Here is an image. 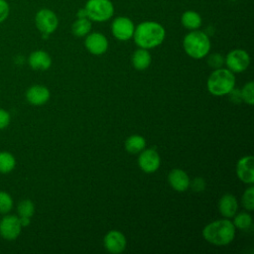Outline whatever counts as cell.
<instances>
[{
	"instance_id": "1",
	"label": "cell",
	"mask_w": 254,
	"mask_h": 254,
	"mask_svg": "<svg viewBox=\"0 0 254 254\" xmlns=\"http://www.w3.org/2000/svg\"><path fill=\"white\" fill-rule=\"evenodd\" d=\"M165 36L166 31L161 24L154 21H145L135 28L132 38L139 48L148 50L161 45Z\"/></svg>"
},
{
	"instance_id": "2",
	"label": "cell",
	"mask_w": 254,
	"mask_h": 254,
	"mask_svg": "<svg viewBox=\"0 0 254 254\" xmlns=\"http://www.w3.org/2000/svg\"><path fill=\"white\" fill-rule=\"evenodd\" d=\"M203 238L216 246L229 244L235 236V226L228 219H219L208 223L202 230Z\"/></svg>"
},
{
	"instance_id": "3",
	"label": "cell",
	"mask_w": 254,
	"mask_h": 254,
	"mask_svg": "<svg viewBox=\"0 0 254 254\" xmlns=\"http://www.w3.org/2000/svg\"><path fill=\"white\" fill-rule=\"evenodd\" d=\"M183 47L185 52L190 58L202 59L210 50V41L206 33L198 30H192L185 36Z\"/></svg>"
},
{
	"instance_id": "4",
	"label": "cell",
	"mask_w": 254,
	"mask_h": 254,
	"mask_svg": "<svg viewBox=\"0 0 254 254\" xmlns=\"http://www.w3.org/2000/svg\"><path fill=\"white\" fill-rule=\"evenodd\" d=\"M208 91L215 96L228 94L235 86V76L228 68H216L208 77Z\"/></svg>"
},
{
	"instance_id": "5",
	"label": "cell",
	"mask_w": 254,
	"mask_h": 254,
	"mask_svg": "<svg viewBox=\"0 0 254 254\" xmlns=\"http://www.w3.org/2000/svg\"><path fill=\"white\" fill-rule=\"evenodd\" d=\"M84 9L87 18L95 22H105L114 13V7L110 0H88Z\"/></svg>"
},
{
	"instance_id": "6",
	"label": "cell",
	"mask_w": 254,
	"mask_h": 254,
	"mask_svg": "<svg viewBox=\"0 0 254 254\" xmlns=\"http://www.w3.org/2000/svg\"><path fill=\"white\" fill-rule=\"evenodd\" d=\"M35 23L38 30L43 34V38H48L50 34L56 31L59 25L57 15L50 9H41L37 12Z\"/></svg>"
},
{
	"instance_id": "7",
	"label": "cell",
	"mask_w": 254,
	"mask_h": 254,
	"mask_svg": "<svg viewBox=\"0 0 254 254\" xmlns=\"http://www.w3.org/2000/svg\"><path fill=\"white\" fill-rule=\"evenodd\" d=\"M227 67L232 72H242L250 64V57L244 50L236 49L229 52L224 60Z\"/></svg>"
},
{
	"instance_id": "8",
	"label": "cell",
	"mask_w": 254,
	"mask_h": 254,
	"mask_svg": "<svg viewBox=\"0 0 254 254\" xmlns=\"http://www.w3.org/2000/svg\"><path fill=\"white\" fill-rule=\"evenodd\" d=\"M135 26L127 17H117L113 20L111 31L113 36L120 41H127L133 37Z\"/></svg>"
},
{
	"instance_id": "9",
	"label": "cell",
	"mask_w": 254,
	"mask_h": 254,
	"mask_svg": "<svg viewBox=\"0 0 254 254\" xmlns=\"http://www.w3.org/2000/svg\"><path fill=\"white\" fill-rule=\"evenodd\" d=\"M21 223L16 215H6L0 221V234L7 240L16 239L21 233Z\"/></svg>"
},
{
	"instance_id": "10",
	"label": "cell",
	"mask_w": 254,
	"mask_h": 254,
	"mask_svg": "<svg viewBox=\"0 0 254 254\" xmlns=\"http://www.w3.org/2000/svg\"><path fill=\"white\" fill-rule=\"evenodd\" d=\"M84 46L90 54L99 56L107 51L108 41L103 34L94 32L91 34H87L84 40Z\"/></svg>"
},
{
	"instance_id": "11",
	"label": "cell",
	"mask_w": 254,
	"mask_h": 254,
	"mask_svg": "<svg viewBox=\"0 0 254 254\" xmlns=\"http://www.w3.org/2000/svg\"><path fill=\"white\" fill-rule=\"evenodd\" d=\"M138 164L140 169L145 173L156 172L161 164V159L159 154L154 149H147L141 152Z\"/></svg>"
},
{
	"instance_id": "12",
	"label": "cell",
	"mask_w": 254,
	"mask_h": 254,
	"mask_svg": "<svg viewBox=\"0 0 254 254\" xmlns=\"http://www.w3.org/2000/svg\"><path fill=\"white\" fill-rule=\"evenodd\" d=\"M236 175L240 181L252 185L254 183V158L253 156L242 157L236 165Z\"/></svg>"
},
{
	"instance_id": "13",
	"label": "cell",
	"mask_w": 254,
	"mask_h": 254,
	"mask_svg": "<svg viewBox=\"0 0 254 254\" xmlns=\"http://www.w3.org/2000/svg\"><path fill=\"white\" fill-rule=\"evenodd\" d=\"M106 250L112 254H119L126 248V238L118 230L109 231L103 239Z\"/></svg>"
},
{
	"instance_id": "14",
	"label": "cell",
	"mask_w": 254,
	"mask_h": 254,
	"mask_svg": "<svg viewBox=\"0 0 254 254\" xmlns=\"http://www.w3.org/2000/svg\"><path fill=\"white\" fill-rule=\"evenodd\" d=\"M26 97L32 105H43L50 99V90L44 85L36 84L28 89Z\"/></svg>"
},
{
	"instance_id": "15",
	"label": "cell",
	"mask_w": 254,
	"mask_h": 254,
	"mask_svg": "<svg viewBox=\"0 0 254 254\" xmlns=\"http://www.w3.org/2000/svg\"><path fill=\"white\" fill-rule=\"evenodd\" d=\"M168 181L177 191H185L190 187V178L187 173L180 169H174L169 173Z\"/></svg>"
},
{
	"instance_id": "16",
	"label": "cell",
	"mask_w": 254,
	"mask_h": 254,
	"mask_svg": "<svg viewBox=\"0 0 254 254\" xmlns=\"http://www.w3.org/2000/svg\"><path fill=\"white\" fill-rule=\"evenodd\" d=\"M238 208V203L236 197L230 193L221 196L218 202V209L221 215L226 218H230L236 214Z\"/></svg>"
},
{
	"instance_id": "17",
	"label": "cell",
	"mask_w": 254,
	"mask_h": 254,
	"mask_svg": "<svg viewBox=\"0 0 254 254\" xmlns=\"http://www.w3.org/2000/svg\"><path fill=\"white\" fill-rule=\"evenodd\" d=\"M29 64L34 69L46 70L51 66L52 59L48 53L44 51H36L30 55Z\"/></svg>"
},
{
	"instance_id": "18",
	"label": "cell",
	"mask_w": 254,
	"mask_h": 254,
	"mask_svg": "<svg viewBox=\"0 0 254 254\" xmlns=\"http://www.w3.org/2000/svg\"><path fill=\"white\" fill-rule=\"evenodd\" d=\"M151 64V56L147 49L140 48L133 53L132 64L136 69H146Z\"/></svg>"
},
{
	"instance_id": "19",
	"label": "cell",
	"mask_w": 254,
	"mask_h": 254,
	"mask_svg": "<svg viewBox=\"0 0 254 254\" xmlns=\"http://www.w3.org/2000/svg\"><path fill=\"white\" fill-rule=\"evenodd\" d=\"M182 24L186 29H189L190 31L192 30H197L202 23L201 17L198 13L192 10H188L186 11L181 18Z\"/></svg>"
},
{
	"instance_id": "20",
	"label": "cell",
	"mask_w": 254,
	"mask_h": 254,
	"mask_svg": "<svg viewBox=\"0 0 254 254\" xmlns=\"http://www.w3.org/2000/svg\"><path fill=\"white\" fill-rule=\"evenodd\" d=\"M146 141L140 135H131L125 141V149L130 154H137L145 149Z\"/></svg>"
},
{
	"instance_id": "21",
	"label": "cell",
	"mask_w": 254,
	"mask_h": 254,
	"mask_svg": "<svg viewBox=\"0 0 254 254\" xmlns=\"http://www.w3.org/2000/svg\"><path fill=\"white\" fill-rule=\"evenodd\" d=\"M91 30V22L88 18H77L72 26L71 31L76 37H84Z\"/></svg>"
},
{
	"instance_id": "22",
	"label": "cell",
	"mask_w": 254,
	"mask_h": 254,
	"mask_svg": "<svg viewBox=\"0 0 254 254\" xmlns=\"http://www.w3.org/2000/svg\"><path fill=\"white\" fill-rule=\"evenodd\" d=\"M16 165L15 158L8 152H0V173L6 174L11 172Z\"/></svg>"
},
{
	"instance_id": "23",
	"label": "cell",
	"mask_w": 254,
	"mask_h": 254,
	"mask_svg": "<svg viewBox=\"0 0 254 254\" xmlns=\"http://www.w3.org/2000/svg\"><path fill=\"white\" fill-rule=\"evenodd\" d=\"M233 224L235 227H238L239 229H242V230H246L248 229L251 224H252V217L249 213H246V212H241L239 214H237L235 217H234V221H233Z\"/></svg>"
},
{
	"instance_id": "24",
	"label": "cell",
	"mask_w": 254,
	"mask_h": 254,
	"mask_svg": "<svg viewBox=\"0 0 254 254\" xmlns=\"http://www.w3.org/2000/svg\"><path fill=\"white\" fill-rule=\"evenodd\" d=\"M35 212L34 203L30 199L22 200L18 205V213L20 217H32Z\"/></svg>"
},
{
	"instance_id": "25",
	"label": "cell",
	"mask_w": 254,
	"mask_h": 254,
	"mask_svg": "<svg viewBox=\"0 0 254 254\" xmlns=\"http://www.w3.org/2000/svg\"><path fill=\"white\" fill-rule=\"evenodd\" d=\"M242 101L246 102L249 105H253L254 103V83L253 81H249L246 83L243 88L240 90Z\"/></svg>"
},
{
	"instance_id": "26",
	"label": "cell",
	"mask_w": 254,
	"mask_h": 254,
	"mask_svg": "<svg viewBox=\"0 0 254 254\" xmlns=\"http://www.w3.org/2000/svg\"><path fill=\"white\" fill-rule=\"evenodd\" d=\"M242 205L247 210L254 209V188L251 186L248 188L242 195Z\"/></svg>"
},
{
	"instance_id": "27",
	"label": "cell",
	"mask_w": 254,
	"mask_h": 254,
	"mask_svg": "<svg viewBox=\"0 0 254 254\" xmlns=\"http://www.w3.org/2000/svg\"><path fill=\"white\" fill-rule=\"evenodd\" d=\"M13 206V200L11 196L5 192L0 191V213H7Z\"/></svg>"
},
{
	"instance_id": "28",
	"label": "cell",
	"mask_w": 254,
	"mask_h": 254,
	"mask_svg": "<svg viewBox=\"0 0 254 254\" xmlns=\"http://www.w3.org/2000/svg\"><path fill=\"white\" fill-rule=\"evenodd\" d=\"M207 64L210 67H213L215 69L220 68L224 64V59L220 54L214 53V54H211V55L208 56Z\"/></svg>"
},
{
	"instance_id": "29",
	"label": "cell",
	"mask_w": 254,
	"mask_h": 254,
	"mask_svg": "<svg viewBox=\"0 0 254 254\" xmlns=\"http://www.w3.org/2000/svg\"><path fill=\"white\" fill-rule=\"evenodd\" d=\"M190 186L191 187L193 191L200 192L205 188V182H204V180L202 178H195L194 180L190 182Z\"/></svg>"
},
{
	"instance_id": "30",
	"label": "cell",
	"mask_w": 254,
	"mask_h": 254,
	"mask_svg": "<svg viewBox=\"0 0 254 254\" xmlns=\"http://www.w3.org/2000/svg\"><path fill=\"white\" fill-rule=\"evenodd\" d=\"M10 123V114L4 110L0 108V129H4L6 128Z\"/></svg>"
},
{
	"instance_id": "31",
	"label": "cell",
	"mask_w": 254,
	"mask_h": 254,
	"mask_svg": "<svg viewBox=\"0 0 254 254\" xmlns=\"http://www.w3.org/2000/svg\"><path fill=\"white\" fill-rule=\"evenodd\" d=\"M9 14V6L6 1L0 0V23L3 22Z\"/></svg>"
},
{
	"instance_id": "32",
	"label": "cell",
	"mask_w": 254,
	"mask_h": 254,
	"mask_svg": "<svg viewBox=\"0 0 254 254\" xmlns=\"http://www.w3.org/2000/svg\"><path fill=\"white\" fill-rule=\"evenodd\" d=\"M229 98L230 100L235 103V104H239L242 101V97H241V92L239 89L233 88L229 93Z\"/></svg>"
},
{
	"instance_id": "33",
	"label": "cell",
	"mask_w": 254,
	"mask_h": 254,
	"mask_svg": "<svg viewBox=\"0 0 254 254\" xmlns=\"http://www.w3.org/2000/svg\"><path fill=\"white\" fill-rule=\"evenodd\" d=\"M19 219L22 226H28L30 224V217H20Z\"/></svg>"
},
{
	"instance_id": "34",
	"label": "cell",
	"mask_w": 254,
	"mask_h": 254,
	"mask_svg": "<svg viewBox=\"0 0 254 254\" xmlns=\"http://www.w3.org/2000/svg\"><path fill=\"white\" fill-rule=\"evenodd\" d=\"M77 18H87V15H86V11L84 8L80 9L77 11V14H76Z\"/></svg>"
},
{
	"instance_id": "35",
	"label": "cell",
	"mask_w": 254,
	"mask_h": 254,
	"mask_svg": "<svg viewBox=\"0 0 254 254\" xmlns=\"http://www.w3.org/2000/svg\"><path fill=\"white\" fill-rule=\"evenodd\" d=\"M230 1H235V0H230Z\"/></svg>"
}]
</instances>
